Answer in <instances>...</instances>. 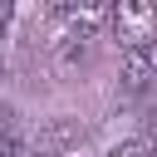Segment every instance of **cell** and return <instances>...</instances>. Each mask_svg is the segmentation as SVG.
<instances>
[{
    "label": "cell",
    "mask_w": 157,
    "mask_h": 157,
    "mask_svg": "<svg viewBox=\"0 0 157 157\" xmlns=\"http://www.w3.org/2000/svg\"><path fill=\"white\" fill-rule=\"evenodd\" d=\"M108 25L123 49L157 39V0H108Z\"/></svg>",
    "instance_id": "cell-1"
},
{
    "label": "cell",
    "mask_w": 157,
    "mask_h": 157,
    "mask_svg": "<svg viewBox=\"0 0 157 157\" xmlns=\"http://www.w3.org/2000/svg\"><path fill=\"white\" fill-rule=\"evenodd\" d=\"M152 78H157V39H152V44L123 49V64H118L123 93H142V88H152Z\"/></svg>",
    "instance_id": "cell-2"
},
{
    "label": "cell",
    "mask_w": 157,
    "mask_h": 157,
    "mask_svg": "<svg viewBox=\"0 0 157 157\" xmlns=\"http://www.w3.org/2000/svg\"><path fill=\"white\" fill-rule=\"evenodd\" d=\"M74 142H83V123H74V118H44V123L29 132V147H34L39 157H59V152H69Z\"/></svg>",
    "instance_id": "cell-3"
},
{
    "label": "cell",
    "mask_w": 157,
    "mask_h": 157,
    "mask_svg": "<svg viewBox=\"0 0 157 157\" xmlns=\"http://www.w3.org/2000/svg\"><path fill=\"white\" fill-rule=\"evenodd\" d=\"M108 157H152V147H147V142H123V147H113Z\"/></svg>",
    "instance_id": "cell-4"
},
{
    "label": "cell",
    "mask_w": 157,
    "mask_h": 157,
    "mask_svg": "<svg viewBox=\"0 0 157 157\" xmlns=\"http://www.w3.org/2000/svg\"><path fill=\"white\" fill-rule=\"evenodd\" d=\"M0 132H15V113H10L5 103H0Z\"/></svg>",
    "instance_id": "cell-5"
},
{
    "label": "cell",
    "mask_w": 157,
    "mask_h": 157,
    "mask_svg": "<svg viewBox=\"0 0 157 157\" xmlns=\"http://www.w3.org/2000/svg\"><path fill=\"white\" fill-rule=\"evenodd\" d=\"M5 29H10V0H0V39H5Z\"/></svg>",
    "instance_id": "cell-6"
},
{
    "label": "cell",
    "mask_w": 157,
    "mask_h": 157,
    "mask_svg": "<svg viewBox=\"0 0 157 157\" xmlns=\"http://www.w3.org/2000/svg\"><path fill=\"white\" fill-rule=\"evenodd\" d=\"M147 132H157V103H152V118H147Z\"/></svg>",
    "instance_id": "cell-7"
},
{
    "label": "cell",
    "mask_w": 157,
    "mask_h": 157,
    "mask_svg": "<svg viewBox=\"0 0 157 157\" xmlns=\"http://www.w3.org/2000/svg\"><path fill=\"white\" fill-rule=\"evenodd\" d=\"M147 147H152V157H157V132H152V142H147Z\"/></svg>",
    "instance_id": "cell-8"
},
{
    "label": "cell",
    "mask_w": 157,
    "mask_h": 157,
    "mask_svg": "<svg viewBox=\"0 0 157 157\" xmlns=\"http://www.w3.org/2000/svg\"><path fill=\"white\" fill-rule=\"evenodd\" d=\"M0 78H5V64H0Z\"/></svg>",
    "instance_id": "cell-9"
}]
</instances>
